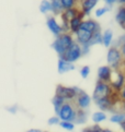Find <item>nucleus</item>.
I'll return each instance as SVG.
<instances>
[{
	"label": "nucleus",
	"mask_w": 125,
	"mask_h": 132,
	"mask_svg": "<svg viewBox=\"0 0 125 132\" xmlns=\"http://www.w3.org/2000/svg\"><path fill=\"white\" fill-rule=\"evenodd\" d=\"M111 120L112 122H116V123H122V122L125 121V115L123 114H115L111 117Z\"/></svg>",
	"instance_id": "24"
},
{
	"label": "nucleus",
	"mask_w": 125,
	"mask_h": 132,
	"mask_svg": "<svg viewBox=\"0 0 125 132\" xmlns=\"http://www.w3.org/2000/svg\"><path fill=\"white\" fill-rule=\"evenodd\" d=\"M101 131H102V129L99 127V125H94L91 128H86L82 132H101Z\"/></svg>",
	"instance_id": "27"
},
{
	"label": "nucleus",
	"mask_w": 125,
	"mask_h": 132,
	"mask_svg": "<svg viewBox=\"0 0 125 132\" xmlns=\"http://www.w3.org/2000/svg\"><path fill=\"white\" fill-rule=\"evenodd\" d=\"M81 49H80V45L78 43H76V42H74L73 44H71L69 46V48H67L64 53H63V55H60L59 57L63 58L64 60L68 61V62H75V61H77L80 57H81Z\"/></svg>",
	"instance_id": "5"
},
{
	"label": "nucleus",
	"mask_w": 125,
	"mask_h": 132,
	"mask_svg": "<svg viewBox=\"0 0 125 132\" xmlns=\"http://www.w3.org/2000/svg\"><path fill=\"white\" fill-rule=\"evenodd\" d=\"M52 10V7H51V1L48 0H43L40 4V11L42 13H47L48 11Z\"/></svg>",
	"instance_id": "23"
},
{
	"label": "nucleus",
	"mask_w": 125,
	"mask_h": 132,
	"mask_svg": "<svg viewBox=\"0 0 125 132\" xmlns=\"http://www.w3.org/2000/svg\"><path fill=\"white\" fill-rule=\"evenodd\" d=\"M79 29H84L86 31L94 33L97 31H100V25L95 21H93V20H87V21H82V22H81Z\"/></svg>",
	"instance_id": "12"
},
{
	"label": "nucleus",
	"mask_w": 125,
	"mask_h": 132,
	"mask_svg": "<svg viewBox=\"0 0 125 132\" xmlns=\"http://www.w3.org/2000/svg\"><path fill=\"white\" fill-rule=\"evenodd\" d=\"M76 37H77V42H78L79 45H84V44H89V42L92 37V34L89 31H86L84 29H78L76 31Z\"/></svg>",
	"instance_id": "8"
},
{
	"label": "nucleus",
	"mask_w": 125,
	"mask_h": 132,
	"mask_svg": "<svg viewBox=\"0 0 125 132\" xmlns=\"http://www.w3.org/2000/svg\"><path fill=\"white\" fill-rule=\"evenodd\" d=\"M77 109L73 101H66L60 108L57 111L58 118L63 121H70V122H75L76 120V116H77Z\"/></svg>",
	"instance_id": "1"
},
{
	"label": "nucleus",
	"mask_w": 125,
	"mask_h": 132,
	"mask_svg": "<svg viewBox=\"0 0 125 132\" xmlns=\"http://www.w3.org/2000/svg\"><path fill=\"white\" fill-rule=\"evenodd\" d=\"M98 78H99V81L101 82L110 83L112 78V68H110L109 65L100 67L98 70Z\"/></svg>",
	"instance_id": "9"
},
{
	"label": "nucleus",
	"mask_w": 125,
	"mask_h": 132,
	"mask_svg": "<svg viewBox=\"0 0 125 132\" xmlns=\"http://www.w3.org/2000/svg\"><path fill=\"white\" fill-rule=\"evenodd\" d=\"M74 69H75V65L71 62H68V61L64 60L63 58H59V60H58V71H59V73L68 72V71H70V70H74Z\"/></svg>",
	"instance_id": "15"
},
{
	"label": "nucleus",
	"mask_w": 125,
	"mask_h": 132,
	"mask_svg": "<svg viewBox=\"0 0 125 132\" xmlns=\"http://www.w3.org/2000/svg\"><path fill=\"white\" fill-rule=\"evenodd\" d=\"M107 59L110 68L120 70V68L123 67V54L119 50L117 47H111L109 49Z\"/></svg>",
	"instance_id": "3"
},
{
	"label": "nucleus",
	"mask_w": 125,
	"mask_h": 132,
	"mask_svg": "<svg viewBox=\"0 0 125 132\" xmlns=\"http://www.w3.org/2000/svg\"><path fill=\"white\" fill-rule=\"evenodd\" d=\"M78 92V87H66L63 85H58L56 88V95L61 96L65 101H73Z\"/></svg>",
	"instance_id": "6"
},
{
	"label": "nucleus",
	"mask_w": 125,
	"mask_h": 132,
	"mask_svg": "<svg viewBox=\"0 0 125 132\" xmlns=\"http://www.w3.org/2000/svg\"><path fill=\"white\" fill-rule=\"evenodd\" d=\"M113 39V33L111 30H107L103 34H102V44L105 47H110Z\"/></svg>",
	"instance_id": "16"
},
{
	"label": "nucleus",
	"mask_w": 125,
	"mask_h": 132,
	"mask_svg": "<svg viewBox=\"0 0 125 132\" xmlns=\"http://www.w3.org/2000/svg\"><path fill=\"white\" fill-rule=\"evenodd\" d=\"M78 2V0H60V3L63 6V9H71V8H76V4Z\"/></svg>",
	"instance_id": "21"
},
{
	"label": "nucleus",
	"mask_w": 125,
	"mask_h": 132,
	"mask_svg": "<svg viewBox=\"0 0 125 132\" xmlns=\"http://www.w3.org/2000/svg\"><path fill=\"white\" fill-rule=\"evenodd\" d=\"M98 0H81V12L85 15H89L91 10L97 6Z\"/></svg>",
	"instance_id": "11"
},
{
	"label": "nucleus",
	"mask_w": 125,
	"mask_h": 132,
	"mask_svg": "<svg viewBox=\"0 0 125 132\" xmlns=\"http://www.w3.org/2000/svg\"><path fill=\"white\" fill-rule=\"evenodd\" d=\"M109 10V8L108 7H103V8H99L97 11H95V15H97L98 18L100 16H102L103 14H105L107 13V11Z\"/></svg>",
	"instance_id": "28"
},
{
	"label": "nucleus",
	"mask_w": 125,
	"mask_h": 132,
	"mask_svg": "<svg viewBox=\"0 0 125 132\" xmlns=\"http://www.w3.org/2000/svg\"><path fill=\"white\" fill-rule=\"evenodd\" d=\"M117 2H120L121 4H124L125 3V0H117Z\"/></svg>",
	"instance_id": "33"
},
{
	"label": "nucleus",
	"mask_w": 125,
	"mask_h": 132,
	"mask_svg": "<svg viewBox=\"0 0 125 132\" xmlns=\"http://www.w3.org/2000/svg\"><path fill=\"white\" fill-rule=\"evenodd\" d=\"M51 7H52L51 11H53L55 14H60V13L64 11L63 6L60 3V0H51Z\"/></svg>",
	"instance_id": "17"
},
{
	"label": "nucleus",
	"mask_w": 125,
	"mask_h": 132,
	"mask_svg": "<svg viewBox=\"0 0 125 132\" xmlns=\"http://www.w3.org/2000/svg\"><path fill=\"white\" fill-rule=\"evenodd\" d=\"M107 119V116L103 111H98V112H94L93 116H92V120L94 123H100V122L104 121Z\"/></svg>",
	"instance_id": "20"
},
{
	"label": "nucleus",
	"mask_w": 125,
	"mask_h": 132,
	"mask_svg": "<svg viewBox=\"0 0 125 132\" xmlns=\"http://www.w3.org/2000/svg\"><path fill=\"white\" fill-rule=\"evenodd\" d=\"M27 132H42L41 130H36V129H32V130H29Z\"/></svg>",
	"instance_id": "31"
},
{
	"label": "nucleus",
	"mask_w": 125,
	"mask_h": 132,
	"mask_svg": "<svg viewBox=\"0 0 125 132\" xmlns=\"http://www.w3.org/2000/svg\"><path fill=\"white\" fill-rule=\"evenodd\" d=\"M113 92H115V91L111 87L110 83H105V82L98 81L97 82V85H95L94 91H93L92 98H93V101H97V100H101V98L110 97V96L112 95Z\"/></svg>",
	"instance_id": "4"
},
{
	"label": "nucleus",
	"mask_w": 125,
	"mask_h": 132,
	"mask_svg": "<svg viewBox=\"0 0 125 132\" xmlns=\"http://www.w3.org/2000/svg\"><path fill=\"white\" fill-rule=\"evenodd\" d=\"M101 132H112L111 130H109V129H102V131Z\"/></svg>",
	"instance_id": "32"
},
{
	"label": "nucleus",
	"mask_w": 125,
	"mask_h": 132,
	"mask_svg": "<svg viewBox=\"0 0 125 132\" xmlns=\"http://www.w3.org/2000/svg\"><path fill=\"white\" fill-rule=\"evenodd\" d=\"M102 43V34H101V30L100 31H97L94 32L92 34V37L89 42V46H92V45H95V44H100Z\"/></svg>",
	"instance_id": "19"
},
{
	"label": "nucleus",
	"mask_w": 125,
	"mask_h": 132,
	"mask_svg": "<svg viewBox=\"0 0 125 132\" xmlns=\"http://www.w3.org/2000/svg\"><path fill=\"white\" fill-rule=\"evenodd\" d=\"M61 128H64V129H66V130H69V131H71V130H74V128H75V125H74V122H70V121H59V123H58Z\"/></svg>",
	"instance_id": "25"
},
{
	"label": "nucleus",
	"mask_w": 125,
	"mask_h": 132,
	"mask_svg": "<svg viewBox=\"0 0 125 132\" xmlns=\"http://www.w3.org/2000/svg\"><path fill=\"white\" fill-rule=\"evenodd\" d=\"M66 101L61 96H58V95H55L54 98H53V104H54V107H55V111L57 112L58 109L60 108V106L64 104Z\"/></svg>",
	"instance_id": "22"
},
{
	"label": "nucleus",
	"mask_w": 125,
	"mask_h": 132,
	"mask_svg": "<svg viewBox=\"0 0 125 132\" xmlns=\"http://www.w3.org/2000/svg\"><path fill=\"white\" fill-rule=\"evenodd\" d=\"M73 43H74V39L69 33H61V34L57 36L56 40L53 43V48L60 56L67 48H69V46Z\"/></svg>",
	"instance_id": "2"
},
{
	"label": "nucleus",
	"mask_w": 125,
	"mask_h": 132,
	"mask_svg": "<svg viewBox=\"0 0 125 132\" xmlns=\"http://www.w3.org/2000/svg\"><path fill=\"white\" fill-rule=\"evenodd\" d=\"M115 19H116V22L122 27L125 26V8L124 7H121V8L119 9V11L116 13V16H115Z\"/></svg>",
	"instance_id": "18"
},
{
	"label": "nucleus",
	"mask_w": 125,
	"mask_h": 132,
	"mask_svg": "<svg viewBox=\"0 0 125 132\" xmlns=\"http://www.w3.org/2000/svg\"><path fill=\"white\" fill-rule=\"evenodd\" d=\"M73 102L77 108H79V109H86V108L89 107V105H90L91 98L87 93H85L84 91H80L79 89V92L77 93V95L73 100Z\"/></svg>",
	"instance_id": "7"
},
{
	"label": "nucleus",
	"mask_w": 125,
	"mask_h": 132,
	"mask_svg": "<svg viewBox=\"0 0 125 132\" xmlns=\"http://www.w3.org/2000/svg\"><path fill=\"white\" fill-rule=\"evenodd\" d=\"M104 1H105V2H107L108 4H113L114 2H116V1H117V0H104Z\"/></svg>",
	"instance_id": "30"
},
{
	"label": "nucleus",
	"mask_w": 125,
	"mask_h": 132,
	"mask_svg": "<svg viewBox=\"0 0 125 132\" xmlns=\"http://www.w3.org/2000/svg\"><path fill=\"white\" fill-rule=\"evenodd\" d=\"M89 73H90V68L88 67V65H85V67L81 68V70H80V75H81V78L87 79L88 75H89Z\"/></svg>",
	"instance_id": "26"
},
{
	"label": "nucleus",
	"mask_w": 125,
	"mask_h": 132,
	"mask_svg": "<svg viewBox=\"0 0 125 132\" xmlns=\"http://www.w3.org/2000/svg\"><path fill=\"white\" fill-rule=\"evenodd\" d=\"M59 123V118L58 117H52L48 119V125L53 126V125H58Z\"/></svg>",
	"instance_id": "29"
},
{
	"label": "nucleus",
	"mask_w": 125,
	"mask_h": 132,
	"mask_svg": "<svg viewBox=\"0 0 125 132\" xmlns=\"http://www.w3.org/2000/svg\"><path fill=\"white\" fill-rule=\"evenodd\" d=\"M47 26H48L50 31L54 35H56V36H58L59 34H61V33H63L60 25L56 22V20L54 18H48V19H47Z\"/></svg>",
	"instance_id": "14"
},
{
	"label": "nucleus",
	"mask_w": 125,
	"mask_h": 132,
	"mask_svg": "<svg viewBox=\"0 0 125 132\" xmlns=\"http://www.w3.org/2000/svg\"><path fill=\"white\" fill-rule=\"evenodd\" d=\"M79 11H80V10H78L77 8H71V9H66V10H64V11L60 13L63 22L68 23V22L71 20V19L75 18L77 14H78Z\"/></svg>",
	"instance_id": "13"
},
{
	"label": "nucleus",
	"mask_w": 125,
	"mask_h": 132,
	"mask_svg": "<svg viewBox=\"0 0 125 132\" xmlns=\"http://www.w3.org/2000/svg\"><path fill=\"white\" fill-rule=\"evenodd\" d=\"M84 16L85 14L81 11H79V13L77 14L75 18H73L71 20L68 22V27H69V32L73 33V34H75L76 31L80 27V24L81 22L84 21Z\"/></svg>",
	"instance_id": "10"
}]
</instances>
